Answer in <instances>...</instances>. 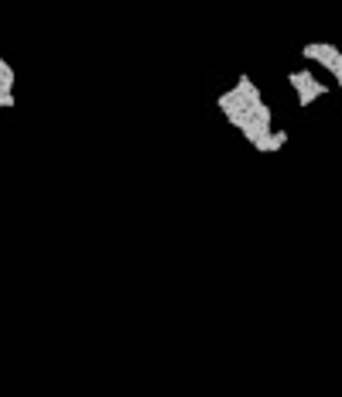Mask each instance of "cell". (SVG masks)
<instances>
[{"instance_id":"6da1fadb","label":"cell","mask_w":342,"mask_h":397,"mask_svg":"<svg viewBox=\"0 0 342 397\" xmlns=\"http://www.w3.org/2000/svg\"><path fill=\"white\" fill-rule=\"evenodd\" d=\"M302 59L319 62L322 69H329V76L336 79V86H342V52L332 41H311V45H304Z\"/></svg>"},{"instance_id":"7a4b0ae2","label":"cell","mask_w":342,"mask_h":397,"mask_svg":"<svg viewBox=\"0 0 342 397\" xmlns=\"http://www.w3.org/2000/svg\"><path fill=\"white\" fill-rule=\"evenodd\" d=\"M287 82H291V89H294V96H298V106H311L319 96L329 93V86H325L322 79H315L311 69H291V72H287Z\"/></svg>"}]
</instances>
